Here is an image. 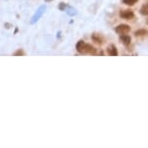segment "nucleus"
I'll use <instances>...</instances> for the list:
<instances>
[{"label": "nucleus", "mask_w": 148, "mask_h": 148, "mask_svg": "<svg viewBox=\"0 0 148 148\" xmlns=\"http://www.w3.org/2000/svg\"><path fill=\"white\" fill-rule=\"evenodd\" d=\"M46 5H42V6H40L39 8H38V10L36 11V13L34 14V16H32V18H31V22L32 24L33 23H35V22H37L38 20L41 18V16H43V14L45 13V11H46Z\"/></svg>", "instance_id": "f257e3e1"}, {"label": "nucleus", "mask_w": 148, "mask_h": 148, "mask_svg": "<svg viewBox=\"0 0 148 148\" xmlns=\"http://www.w3.org/2000/svg\"><path fill=\"white\" fill-rule=\"evenodd\" d=\"M148 34V31L146 29H138L135 32V36L137 37H141V36H145V35Z\"/></svg>", "instance_id": "1a4fd4ad"}, {"label": "nucleus", "mask_w": 148, "mask_h": 148, "mask_svg": "<svg viewBox=\"0 0 148 148\" xmlns=\"http://www.w3.org/2000/svg\"><path fill=\"white\" fill-rule=\"evenodd\" d=\"M24 54H25V53H24V51H23L22 49H18V50H16V52L14 53V55H15V56H23Z\"/></svg>", "instance_id": "f8f14e48"}, {"label": "nucleus", "mask_w": 148, "mask_h": 148, "mask_svg": "<svg viewBox=\"0 0 148 148\" xmlns=\"http://www.w3.org/2000/svg\"><path fill=\"white\" fill-rule=\"evenodd\" d=\"M67 5H66L65 3H60L59 4V6H58V8H59V10L60 11H65V9L67 8Z\"/></svg>", "instance_id": "ddd939ff"}, {"label": "nucleus", "mask_w": 148, "mask_h": 148, "mask_svg": "<svg viewBox=\"0 0 148 148\" xmlns=\"http://www.w3.org/2000/svg\"><path fill=\"white\" fill-rule=\"evenodd\" d=\"M138 2V0H123V3L128 6H134Z\"/></svg>", "instance_id": "9b49d317"}, {"label": "nucleus", "mask_w": 148, "mask_h": 148, "mask_svg": "<svg viewBox=\"0 0 148 148\" xmlns=\"http://www.w3.org/2000/svg\"><path fill=\"white\" fill-rule=\"evenodd\" d=\"M119 16H120L121 18H124V20H131L135 18V14H134V12L131 10H124L119 13Z\"/></svg>", "instance_id": "7ed1b4c3"}, {"label": "nucleus", "mask_w": 148, "mask_h": 148, "mask_svg": "<svg viewBox=\"0 0 148 148\" xmlns=\"http://www.w3.org/2000/svg\"><path fill=\"white\" fill-rule=\"evenodd\" d=\"M97 53V50L94 48L93 46H91L90 44H85V48H84L83 54H91V55H95Z\"/></svg>", "instance_id": "20e7f679"}, {"label": "nucleus", "mask_w": 148, "mask_h": 148, "mask_svg": "<svg viewBox=\"0 0 148 148\" xmlns=\"http://www.w3.org/2000/svg\"><path fill=\"white\" fill-rule=\"evenodd\" d=\"M92 41L94 43L98 44V45H103L104 44V37L101 36L100 34H97V33H94L92 35Z\"/></svg>", "instance_id": "423d86ee"}, {"label": "nucleus", "mask_w": 148, "mask_h": 148, "mask_svg": "<svg viewBox=\"0 0 148 148\" xmlns=\"http://www.w3.org/2000/svg\"><path fill=\"white\" fill-rule=\"evenodd\" d=\"M131 31V27L128 24H119L118 26L115 27V32L119 35L128 34Z\"/></svg>", "instance_id": "f03ea898"}, {"label": "nucleus", "mask_w": 148, "mask_h": 148, "mask_svg": "<svg viewBox=\"0 0 148 148\" xmlns=\"http://www.w3.org/2000/svg\"><path fill=\"white\" fill-rule=\"evenodd\" d=\"M120 41L121 43L124 45V46H129L131 44V37L127 34H124V35H120Z\"/></svg>", "instance_id": "6e6552de"}, {"label": "nucleus", "mask_w": 148, "mask_h": 148, "mask_svg": "<svg viewBox=\"0 0 148 148\" xmlns=\"http://www.w3.org/2000/svg\"><path fill=\"white\" fill-rule=\"evenodd\" d=\"M139 13L141 14L142 16H148V3L141 6V8H140V10H139Z\"/></svg>", "instance_id": "9d476101"}, {"label": "nucleus", "mask_w": 148, "mask_h": 148, "mask_svg": "<svg viewBox=\"0 0 148 148\" xmlns=\"http://www.w3.org/2000/svg\"><path fill=\"white\" fill-rule=\"evenodd\" d=\"M84 48H85V43H84V41H79L76 45V49L77 52L81 53V54H83V51H84Z\"/></svg>", "instance_id": "0eeeda50"}, {"label": "nucleus", "mask_w": 148, "mask_h": 148, "mask_svg": "<svg viewBox=\"0 0 148 148\" xmlns=\"http://www.w3.org/2000/svg\"><path fill=\"white\" fill-rule=\"evenodd\" d=\"M147 24H148V20H147Z\"/></svg>", "instance_id": "4468645a"}, {"label": "nucleus", "mask_w": 148, "mask_h": 148, "mask_svg": "<svg viewBox=\"0 0 148 148\" xmlns=\"http://www.w3.org/2000/svg\"><path fill=\"white\" fill-rule=\"evenodd\" d=\"M107 54H109V56H117L118 55V51H117V48L114 45H109V46H107Z\"/></svg>", "instance_id": "39448f33"}]
</instances>
